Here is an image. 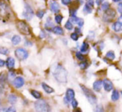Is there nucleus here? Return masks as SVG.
Masks as SVG:
<instances>
[{"mask_svg":"<svg viewBox=\"0 0 122 112\" xmlns=\"http://www.w3.org/2000/svg\"><path fill=\"white\" fill-rule=\"evenodd\" d=\"M77 24L79 25V27H82V26L84 25V20H83V19H80L79 18V20H78V22H77Z\"/></svg>","mask_w":122,"mask_h":112,"instance_id":"nucleus-36","label":"nucleus"},{"mask_svg":"<svg viewBox=\"0 0 122 112\" xmlns=\"http://www.w3.org/2000/svg\"><path fill=\"white\" fill-rule=\"evenodd\" d=\"M89 48H90V46H89L88 43L84 42L83 44H82L81 47H80V52H81V53H86V52H88Z\"/></svg>","mask_w":122,"mask_h":112,"instance_id":"nucleus-20","label":"nucleus"},{"mask_svg":"<svg viewBox=\"0 0 122 112\" xmlns=\"http://www.w3.org/2000/svg\"><path fill=\"white\" fill-rule=\"evenodd\" d=\"M17 96H16L14 94H10L9 95V102L11 105H14V104L17 102Z\"/></svg>","mask_w":122,"mask_h":112,"instance_id":"nucleus-18","label":"nucleus"},{"mask_svg":"<svg viewBox=\"0 0 122 112\" xmlns=\"http://www.w3.org/2000/svg\"><path fill=\"white\" fill-rule=\"evenodd\" d=\"M7 112H16V109L14 106H10L7 109Z\"/></svg>","mask_w":122,"mask_h":112,"instance_id":"nucleus-37","label":"nucleus"},{"mask_svg":"<svg viewBox=\"0 0 122 112\" xmlns=\"http://www.w3.org/2000/svg\"><path fill=\"white\" fill-rule=\"evenodd\" d=\"M36 112H51V107L46 100H38L34 103Z\"/></svg>","mask_w":122,"mask_h":112,"instance_id":"nucleus-2","label":"nucleus"},{"mask_svg":"<svg viewBox=\"0 0 122 112\" xmlns=\"http://www.w3.org/2000/svg\"><path fill=\"white\" fill-rule=\"evenodd\" d=\"M49 8H50V10L52 11L54 14H57V13L59 12V9H60V7H59V4H58L56 1H51L50 4H49Z\"/></svg>","mask_w":122,"mask_h":112,"instance_id":"nucleus-11","label":"nucleus"},{"mask_svg":"<svg viewBox=\"0 0 122 112\" xmlns=\"http://www.w3.org/2000/svg\"><path fill=\"white\" fill-rule=\"evenodd\" d=\"M75 33H76V34H79V33L80 34V33H81L80 28H75Z\"/></svg>","mask_w":122,"mask_h":112,"instance_id":"nucleus-43","label":"nucleus"},{"mask_svg":"<svg viewBox=\"0 0 122 112\" xmlns=\"http://www.w3.org/2000/svg\"><path fill=\"white\" fill-rule=\"evenodd\" d=\"M102 86H103V81L100 80H95L93 84V89L95 91H100V90H101Z\"/></svg>","mask_w":122,"mask_h":112,"instance_id":"nucleus-13","label":"nucleus"},{"mask_svg":"<svg viewBox=\"0 0 122 112\" xmlns=\"http://www.w3.org/2000/svg\"><path fill=\"white\" fill-rule=\"evenodd\" d=\"M0 112H6V110L4 108H1L0 109Z\"/></svg>","mask_w":122,"mask_h":112,"instance_id":"nucleus-47","label":"nucleus"},{"mask_svg":"<svg viewBox=\"0 0 122 112\" xmlns=\"http://www.w3.org/2000/svg\"><path fill=\"white\" fill-rule=\"evenodd\" d=\"M14 54H15V56L19 60H26L28 58V56H29V52L25 49H24V48H18V49H16L15 51H14Z\"/></svg>","mask_w":122,"mask_h":112,"instance_id":"nucleus-6","label":"nucleus"},{"mask_svg":"<svg viewBox=\"0 0 122 112\" xmlns=\"http://www.w3.org/2000/svg\"><path fill=\"white\" fill-rule=\"evenodd\" d=\"M53 75H54V79L57 80L59 83L61 84H65L67 82V76H68V73L65 68L62 65H58L57 66L54 68V71H53Z\"/></svg>","mask_w":122,"mask_h":112,"instance_id":"nucleus-1","label":"nucleus"},{"mask_svg":"<svg viewBox=\"0 0 122 112\" xmlns=\"http://www.w3.org/2000/svg\"><path fill=\"white\" fill-rule=\"evenodd\" d=\"M0 54H4V55H8L9 54V49H7L5 47H1L0 48Z\"/></svg>","mask_w":122,"mask_h":112,"instance_id":"nucleus-28","label":"nucleus"},{"mask_svg":"<svg viewBox=\"0 0 122 112\" xmlns=\"http://www.w3.org/2000/svg\"><path fill=\"white\" fill-rule=\"evenodd\" d=\"M86 4H88L89 6H90L91 8L94 7V1H87Z\"/></svg>","mask_w":122,"mask_h":112,"instance_id":"nucleus-41","label":"nucleus"},{"mask_svg":"<svg viewBox=\"0 0 122 112\" xmlns=\"http://www.w3.org/2000/svg\"><path fill=\"white\" fill-rule=\"evenodd\" d=\"M25 45H27V46H32V45H33V44L30 42V41L25 40Z\"/></svg>","mask_w":122,"mask_h":112,"instance_id":"nucleus-42","label":"nucleus"},{"mask_svg":"<svg viewBox=\"0 0 122 112\" xmlns=\"http://www.w3.org/2000/svg\"><path fill=\"white\" fill-rule=\"evenodd\" d=\"M75 90H72V89H68L66 90V93H65V99H64V101L65 103L66 104H69L70 102L71 103L72 100L75 99Z\"/></svg>","mask_w":122,"mask_h":112,"instance_id":"nucleus-8","label":"nucleus"},{"mask_svg":"<svg viewBox=\"0 0 122 112\" xmlns=\"http://www.w3.org/2000/svg\"><path fill=\"white\" fill-rule=\"evenodd\" d=\"M22 14L23 17L26 20H30V19H32L33 16H34V10H33L32 7L28 3H26L25 5H24V10Z\"/></svg>","mask_w":122,"mask_h":112,"instance_id":"nucleus-5","label":"nucleus"},{"mask_svg":"<svg viewBox=\"0 0 122 112\" xmlns=\"http://www.w3.org/2000/svg\"><path fill=\"white\" fill-rule=\"evenodd\" d=\"M6 66L8 67L9 70H13L15 66V60L12 57H9L6 60Z\"/></svg>","mask_w":122,"mask_h":112,"instance_id":"nucleus-12","label":"nucleus"},{"mask_svg":"<svg viewBox=\"0 0 122 112\" xmlns=\"http://www.w3.org/2000/svg\"><path fill=\"white\" fill-rule=\"evenodd\" d=\"M31 95H33V97L35 99H37V100H40L41 99V96H42V95H41L40 92H39L38 90H32L30 91Z\"/></svg>","mask_w":122,"mask_h":112,"instance_id":"nucleus-17","label":"nucleus"},{"mask_svg":"<svg viewBox=\"0 0 122 112\" xmlns=\"http://www.w3.org/2000/svg\"><path fill=\"white\" fill-rule=\"evenodd\" d=\"M71 105H72V107H73L74 109L77 108V106H78V101H77L75 99H74V100L71 101Z\"/></svg>","mask_w":122,"mask_h":112,"instance_id":"nucleus-34","label":"nucleus"},{"mask_svg":"<svg viewBox=\"0 0 122 112\" xmlns=\"http://www.w3.org/2000/svg\"><path fill=\"white\" fill-rule=\"evenodd\" d=\"M6 79H7V75H6L4 72L0 74V85H2L5 82Z\"/></svg>","mask_w":122,"mask_h":112,"instance_id":"nucleus-27","label":"nucleus"},{"mask_svg":"<svg viewBox=\"0 0 122 112\" xmlns=\"http://www.w3.org/2000/svg\"><path fill=\"white\" fill-rule=\"evenodd\" d=\"M112 28H113V29L115 31V32H120V31L122 30V25L119 22L114 23Z\"/></svg>","mask_w":122,"mask_h":112,"instance_id":"nucleus-19","label":"nucleus"},{"mask_svg":"<svg viewBox=\"0 0 122 112\" xmlns=\"http://www.w3.org/2000/svg\"><path fill=\"white\" fill-rule=\"evenodd\" d=\"M80 87H81L83 93L85 94V95L86 96L88 101L90 102L91 105H95L96 102H97V98H96V96H95V94H94L93 92L90 90V89H88L87 87H85V85H80Z\"/></svg>","mask_w":122,"mask_h":112,"instance_id":"nucleus-3","label":"nucleus"},{"mask_svg":"<svg viewBox=\"0 0 122 112\" xmlns=\"http://www.w3.org/2000/svg\"><path fill=\"white\" fill-rule=\"evenodd\" d=\"M118 11L122 14V2H120V4H118Z\"/></svg>","mask_w":122,"mask_h":112,"instance_id":"nucleus-39","label":"nucleus"},{"mask_svg":"<svg viewBox=\"0 0 122 112\" xmlns=\"http://www.w3.org/2000/svg\"><path fill=\"white\" fill-rule=\"evenodd\" d=\"M17 29H18V30L22 34H24V35H29L31 33L30 27L29 26V24L26 22L22 21V20L19 21V22L17 23Z\"/></svg>","mask_w":122,"mask_h":112,"instance_id":"nucleus-4","label":"nucleus"},{"mask_svg":"<svg viewBox=\"0 0 122 112\" xmlns=\"http://www.w3.org/2000/svg\"><path fill=\"white\" fill-rule=\"evenodd\" d=\"M101 9L104 11H107L108 9H110V4L107 3V2L103 3L102 5H101Z\"/></svg>","mask_w":122,"mask_h":112,"instance_id":"nucleus-29","label":"nucleus"},{"mask_svg":"<svg viewBox=\"0 0 122 112\" xmlns=\"http://www.w3.org/2000/svg\"><path fill=\"white\" fill-rule=\"evenodd\" d=\"M96 3H97V4H98V5H100V3H102V2H101V1H96Z\"/></svg>","mask_w":122,"mask_h":112,"instance_id":"nucleus-49","label":"nucleus"},{"mask_svg":"<svg viewBox=\"0 0 122 112\" xmlns=\"http://www.w3.org/2000/svg\"><path fill=\"white\" fill-rule=\"evenodd\" d=\"M119 98H120V94H119V92L117 91V90H113L112 95H111V100H113V101H116V100H119Z\"/></svg>","mask_w":122,"mask_h":112,"instance_id":"nucleus-22","label":"nucleus"},{"mask_svg":"<svg viewBox=\"0 0 122 112\" xmlns=\"http://www.w3.org/2000/svg\"><path fill=\"white\" fill-rule=\"evenodd\" d=\"M103 86L105 91H110V90H113V84L108 79H105L103 80Z\"/></svg>","mask_w":122,"mask_h":112,"instance_id":"nucleus-10","label":"nucleus"},{"mask_svg":"<svg viewBox=\"0 0 122 112\" xmlns=\"http://www.w3.org/2000/svg\"><path fill=\"white\" fill-rule=\"evenodd\" d=\"M89 64L88 62L86 61V60H85V61H82L81 63L80 64V68L81 69V70H85V69L88 67Z\"/></svg>","mask_w":122,"mask_h":112,"instance_id":"nucleus-31","label":"nucleus"},{"mask_svg":"<svg viewBox=\"0 0 122 112\" xmlns=\"http://www.w3.org/2000/svg\"><path fill=\"white\" fill-rule=\"evenodd\" d=\"M52 31L55 34H57V35H64V34H65L63 29H62L60 26H55V27H54Z\"/></svg>","mask_w":122,"mask_h":112,"instance_id":"nucleus-15","label":"nucleus"},{"mask_svg":"<svg viewBox=\"0 0 122 112\" xmlns=\"http://www.w3.org/2000/svg\"><path fill=\"white\" fill-rule=\"evenodd\" d=\"M70 37H71V39H73L74 41H77L79 39V34L75 32V33H73V34H71Z\"/></svg>","mask_w":122,"mask_h":112,"instance_id":"nucleus-33","label":"nucleus"},{"mask_svg":"<svg viewBox=\"0 0 122 112\" xmlns=\"http://www.w3.org/2000/svg\"><path fill=\"white\" fill-rule=\"evenodd\" d=\"M15 76V73H13L12 71L10 72V77H13V78H14V77Z\"/></svg>","mask_w":122,"mask_h":112,"instance_id":"nucleus-45","label":"nucleus"},{"mask_svg":"<svg viewBox=\"0 0 122 112\" xmlns=\"http://www.w3.org/2000/svg\"><path fill=\"white\" fill-rule=\"evenodd\" d=\"M95 112H103V108L101 105H97L96 108L95 109Z\"/></svg>","mask_w":122,"mask_h":112,"instance_id":"nucleus-35","label":"nucleus"},{"mask_svg":"<svg viewBox=\"0 0 122 112\" xmlns=\"http://www.w3.org/2000/svg\"><path fill=\"white\" fill-rule=\"evenodd\" d=\"M75 112H82V111H81L80 109H76V110H75Z\"/></svg>","mask_w":122,"mask_h":112,"instance_id":"nucleus-48","label":"nucleus"},{"mask_svg":"<svg viewBox=\"0 0 122 112\" xmlns=\"http://www.w3.org/2000/svg\"><path fill=\"white\" fill-rule=\"evenodd\" d=\"M5 61H4V60H3L2 59H0V68H1V67H4V65H5Z\"/></svg>","mask_w":122,"mask_h":112,"instance_id":"nucleus-40","label":"nucleus"},{"mask_svg":"<svg viewBox=\"0 0 122 112\" xmlns=\"http://www.w3.org/2000/svg\"><path fill=\"white\" fill-rule=\"evenodd\" d=\"M24 80L23 77L20 76L16 77L14 81H13V85L17 89H20L21 87L24 86Z\"/></svg>","mask_w":122,"mask_h":112,"instance_id":"nucleus-9","label":"nucleus"},{"mask_svg":"<svg viewBox=\"0 0 122 112\" xmlns=\"http://www.w3.org/2000/svg\"><path fill=\"white\" fill-rule=\"evenodd\" d=\"M44 14H45V11L44 10H39L37 12V14H36V15H37V17L39 18V19H42Z\"/></svg>","mask_w":122,"mask_h":112,"instance_id":"nucleus-32","label":"nucleus"},{"mask_svg":"<svg viewBox=\"0 0 122 112\" xmlns=\"http://www.w3.org/2000/svg\"><path fill=\"white\" fill-rule=\"evenodd\" d=\"M11 41H12V44H14V45H18V44L21 42V38L19 37V35H14V37L12 38Z\"/></svg>","mask_w":122,"mask_h":112,"instance_id":"nucleus-21","label":"nucleus"},{"mask_svg":"<svg viewBox=\"0 0 122 112\" xmlns=\"http://www.w3.org/2000/svg\"><path fill=\"white\" fill-rule=\"evenodd\" d=\"M54 19H55V22L57 24H61L62 20H63V16L61 15V14H57V15L54 17Z\"/></svg>","mask_w":122,"mask_h":112,"instance_id":"nucleus-30","label":"nucleus"},{"mask_svg":"<svg viewBox=\"0 0 122 112\" xmlns=\"http://www.w3.org/2000/svg\"><path fill=\"white\" fill-rule=\"evenodd\" d=\"M61 3H62L63 4H65V5H68V4H70V3H72V2L70 1V0H62Z\"/></svg>","mask_w":122,"mask_h":112,"instance_id":"nucleus-38","label":"nucleus"},{"mask_svg":"<svg viewBox=\"0 0 122 112\" xmlns=\"http://www.w3.org/2000/svg\"><path fill=\"white\" fill-rule=\"evenodd\" d=\"M44 37H45V35H44V31H41V38H44Z\"/></svg>","mask_w":122,"mask_h":112,"instance_id":"nucleus-46","label":"nucleus"},{"mask_svg":"<svg viewBox=\"0 0 122 112\" xmlns=\"http://www.w3.org/2000/svg\"><path fill=\"white\" fill-rule=\"evenodd\" d=\"M75 56H76V58L78 59L79 60H80V61H85V57L82 54L81 52H76L75 53Z\"/></svg>","mask_w":122,"mask_h":112,"instance_id":"nucleus-24","label":"nucleus"},{"mask_svg":"<svg viewBox=\"0 0 122 112\" xmlns=\"http://www.w3.org/2000/svg\"><path fill=\"white\" fill-rule=\"evenodd\" d=\"M65 29H66L67 30H72V29H73V28H74V24L70 22V20H68L66 23H65Z\"/></svg>","mask_w":122,"mask_h":112,"instance_id":"nucleus-25","label":"nucleus"},{"mask_svg":"<svg viewBox=\"0 0 122 112\" xmlns=\"http://www.w3.org/2000/svg\"><path fill=\"white\" fill-rule=\"evenodd\" d=\"M105 57H106V58L108 59V60H115V53H114L113 51H109V52L106 53V55H105Z\"/></svg>","mask_w":122,"mask_h":112,"instance_id":"nucleus-23","label":"nucleus"},{"mask_svg":"<svg viewBox=\"0 0 122 112\" xmlns=\"http://www.w3.org/2000/svg\"><path fill=\"white\" fill-rule=\"evenodd\" d=\"M118 22L120 23V24L122 25V14H121V15H120V17L119 18V20H118Z\"/></svg>","mask_w":122,"mask_h":112,"instance_id":"nucleus-44","label":"nucleus"},{"mask_svg":"<svg viewBox=\"0 0 122 112\" xmlns=\"http://www.w3.org/2000/svg\"><path fill=\"white\" fill-rule=\"evenodd\" d=\"M44 27H45V29H47L48 31L53 30V21L50 17H49L47 19V20H46V22H45V24H44Z\"/></svg>","mask_w":122,"mask_h":112,"instance_id":"nucleus-14","label":"nucleus"},{"mask_svg":"<svg viewBox=\"0 0 122 112\" xmlns=\"http://www.w3.org/2000/svg\"><path fill=\"white\" fill-rule=\"evenodd\" d=\"M42 87L43 89H44V90L46 92V93L48 94H51V93H54V90L52 88V87H50L49 85H47V84L45 83H42Z\"/></svg>","mask_w":122,"mask_h":112,"instance_id":"nucleus-16","label":"nucleus"},{"mask_svg":"<svg viewBox=\"0 0 122 112\" xmlns=\"http://www.w3.org/2000/svg\"><path fill=\"white\" fill-rule=\"evenodd\" d=\"M92 9H93V8H91L90 7V6H89L88 4H85V7H84V13H85V14H90V13L92 12Z\"/></svg>","mask_w":122,"mask_h":112,"instance_id":"nucleus-26","label":"nucleus"},{"mask_svg":"<svg viewBox=\"0 0 122 112\" xmlns=\"http://www.w3.org/2000/svg\"><path fill=\"white\" fill-rule=\"evenodd\" d=\"M115 15H116L115 11L112 9H110L105 12L104 16H103V19L105 21V22H111V21L115 19Z\"/></svg>","mask_w":122,"mask_h":112,"instance_id":"nucleus-7","label":"nucleus"}]
</instances>
